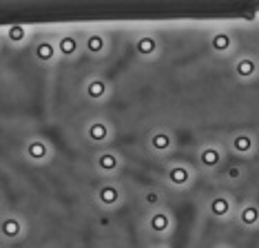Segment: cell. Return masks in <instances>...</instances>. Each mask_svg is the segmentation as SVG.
I'll use <instances>...</instances> for the list:
<instances>
[{"instance_id":"cell-3","label":"cell","mask_w":259,"mask_h":248,"mask_svg":"<svg viewBox=\"0 0 259 248\" xmlns=\"http://www.w3.org/2000/svg\"><path fill=\"white\" fill-rule=\"evenodd\" d=\"M237 73L241 75V78H250V75L255 73V64H252L250 60H239V64H237Z\"/></svg>"},{"instance_id":"cell-17","label":"cell","mask_w":259,"mask_h":248,"mask_svg":"<svg viewBox=\"0 0 259 248\" xmlns=\"http://www.w3.org/2000/svg\"><path fill=\"white\" fill-rule=\"evenodd\" d=\"M241 220L248 222V224H252V222L257 220V211H255V209H246L244 213H241Z\"/></svg>"},{"instance_id":"cell-13","label":"cell","mask_w":259,"mask_h":248,"mask_svg":"<svg viewBox=\"0 0 259 248\" xmlns=\"http://www.w3.org/2000/svg\"><path fill=\"white\" fill-rule=\"evenodd\" d=\"M226 211H228V202H226V199H222V197H217L213 202V213H215V215H224Z\"/></svg>"},{"instance_id":"cell-5","label":"cell","mask_w":259,"mask_h":248,"mask_svg":"<svg viewBox=\"0 0 259 248\" xmlns=\"http://www.w3.org/2000/svg\"><path fill=\"white\" fill-rule=\"evenodd\" d=\"M36 53H38L40 60H51V58H54V47H51L49 43H42V45H38Z\"/></svg>"},{"instance_id":"cell-2","label":"cell","mask_w":259,"mask_h":248,"mask_svg":"<svg viewBox=\"0 0 259 248\" xmlns=\"http://www.w3.org/2000/svg\"><path fill=\"white\" fill-rule=\"evenodd\" d=\"M151 226L162 233V230H166V228H168V217L164 215V213H155V215L151 217Z\"/></svg>"},{"instance_id":"cell-14","label":"cell","mask_w":259,"mask_h":248,"mask_svg":"<svg viewBox=\"0 0 259 248\" xmlns=\"http://www.w3.org/2000/svg\"><path fill=\"white\" fill-rule=\"evenodd\" d=\"M89 96L91 98L104 96V85H102V82H91V85H89Z\"/></svg>"},{"instance_id":"cell-12","label":"cell","mask_w":259,"mask_h":248,"mask_svg":"<svg viewBox=\"0 0 259 248\" xmlns=\"http://www.w3.org/2000/svg\"><path fill=\"white\" fill-rule=\"evenodd\" d=\"M100 197L104 199V202H115L117 199V193H115V188H111V186H107V188H102V191H100Z\"/></svg>"},{"instance_id":"cell-15","label":"cell","mask_w":259,"mask_h":248,"mask_svg":"<svg viewBox=\"0 0 259 248\" xmlns=\"http://www.w3.org/2000/svg\"><path fill=\"white\" fill-rule=\"evenodd\" d=\"M228 45H231L228 35H215V38H213V47H215V49H226Z\"/></svg>"},{"instance_id":"cell-10","label":"cell","mask_w":259,"mask_h":248,"mask_svg":"<svg viewBox=\"0 0 259 248\" xmlns=\"http://www.w3.org/2000/svg\"><path fill=\"white\" fill-rule=\"evenodd\" d=\"M29 155L36 157V159H40V157L45 155V146L40 144V142H31V146H29Z\"/></svg>"},{"instance_id":"cell-18","label":"cell","mask_w":259,"mask_h":248,"mask_svg":"<svg viewBox=\"0 0 259 248\" xmlns=\"http://www.w3.org/2000/svg\"><path fill=\"white\" fill-rule=\"evenodd\" d=\"M89 49H91L93 53L102 49V38H98V35H91V38H89Z\"/></svg>"},{"instance_id":"cell-16","label":"cell","mask_w":259,"mask_h":248,"mask_svg":"<svg viewBox=\"0 0 259 248\" xmlns=\"http://www.w3.org/2000/svg\"><path fill=\"white\" fill-rule=\"evenodd\" d=\"M100 167L102 169H113L115 167V157L113 155H102L100 157Z\"/></svg>"},{"instance_id":"cell-4","label":"cell","mask_w":259,"mask_h":248,"mask_svg":"<svg viewBox=\"0 0 259 248\" xmlns=\"http://www.w3.org/2000/svg\"><path fill=\"white\" fill-rule=\"evenodd\" d=\"M138 49H140V53H144V56H149V53L155 51V40L146 35V38H142V40H140V43H138Z\"/></svg>"},{"instance_id":"cell-11","label":"cell","mask_w":259,"mask_h":248,"mask_svg":"<svg viewBox=\"0 0 259 248\" xmlns=\"http://www.w3.org/2000/svg\"><path fill=\"white\" fill-rule=\"evenodd\" d=\"M250 146H252V142H250V138H246V135L235 140V149L237 151H250Z\"/></svg>"},{"instance_id":"cell-8","label":"cell","mask_w":259,"mask_h":248,"mask_svg":"<svg viewBox=\"0 0 259 248\" xmlns=\"http://www.w3.org/2000/svg\"><path fill=\"white\" fill-rule=\"evenodd\" d=\"M20 233V224L16 222V220H7L5 222V235L7 237H16V235Z\"/></svg>"},{"instance_id":"cell-19","label":"cell","mask_w":259,"mask_h":248,"mask_svg":"<svg viewBox=\"0 0 259 248\" xmlns=\"http://www.w3.org/2000/svg\"><path fill=\"white\" fill-rule=\"evenodd\" d=\"M153 144H155L157 149H166V146H168V138L160 133V135H155V138H153Z\"/></svg>"},{"instance_id":"cell-6","label":"cell","mask_w":259,"mask_h":248,"mask_svg":"<svg viewBox=\"0 0 259 248\" xmlns=\"http://www.w3.org/2000/svg\"><path fill=\"white\" fill-rule=\"evenodd\" d=\"M202 162L206 167H215V164L220 162V155H217V151H213V149H206V151H202Z\"/></svg>"},{"instance_id":"cell-1","label":"cell","mask_w":259,"mask_h":248,"mask_svg":"<svg viewBox=\"0 0 259 248\" xmlns=\"http://www.w3.org/2000/svg\"><path fill=\"white\" fill-rule=\"evenodd\" d=\"M75 49H78V43H75L73 35H64V38L60 40V51L64 53V56H73Z\"/></svg>"},{"instance_id":"cell-20","label":"cell","mask_w":259,"mask_h":248,"mask_svg":"<svg viewBox=\"0 0 259 248\" xmlns=\"http://www.w3.org/2000/svg\"><path fill=\"white\" fill-rule=\"evenodd\" d=\"M11 38H14V40H22V29H11Z\"/></svg>"},{"instance_id":"cell-7","label":"cell","mask_w":259,"mask_h":248,"mask_svg":"<svg viewBox=\"0 0 259 248\" xmlns=\"http://www.w3.org/2000/svg\"><path fill=\"white\" fill-rule=\"evenodd\" d=\"M89 135L93 140H104L107 138V127H104V124H91Z\"/></svg>"},{"instance_id":"cell-9","label":"cell","mask_w":259,"mask_h":248,"mask_svg":"<svg viewBox=\"0 0 259 248\" xmlns=\"http://www.w3.org/2000/svg\"><path fill=\"white\" fill-rule=\"evenodd\" d=\"M186 177H188V173L184 169H173V171H170V180H173L175 184H184Z\"/></svg>"}]
</instances>
